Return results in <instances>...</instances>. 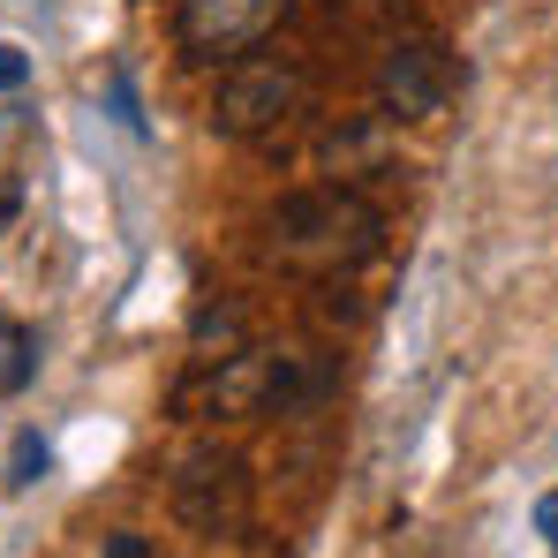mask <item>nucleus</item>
Listing matches in <instances>:
<instances>
[{"mask_svg":"<svg viewBox=\"0 0 558 558\" xmlns=\"http://www.w3.org/2000/svg\"><path fill=\"white\" fill-rule=\"evenodd\" d=\"M302 106H310V76L287 53H234L219 92H211V129L234 144H257V136L287 129Z\"/></svg>","mask_w":558,"mask_h":558,"instance_id":"f03ea898","label":"nucleus"},{"mask_svg":"<svg viewBox=\"0 0 558 558\" xmlns=\"http://www.w3.org/2000/svg\"><path fill=\"white\" fill-rule=\"evenodd\" d=\"M174 513L196 536H234L250 521V461L227 446H189L174 461Z\"/></svg>","mask_w":558,"mask_h":558,"instance_id":"20e7f679","label":"nucleus"},{"mask_svg":"<svg viewBox=\"0 0 558 558\" xmlns=\"http://www.w3.org/2000/svg\"><path fill=\"white\" fill-rule=\"evenodd\" d=\"M294 0H174V46L189 61H234L257 53L287 23Z\"/></svg>","mask_w":558,"mask_h":558,"instance_id":"39448f33","label":"nucleus"},{"mask_svg":"<svg viewBox=\"0 0 558 558\" xmlns=\"http://www.w3.org/2000/svg\"><path fill=\"white\" fill-rule=\"evenodd\" d=\"M46 468H53V446L38 438V430H15V446H8V490H31V483H46Z\"/></svg>","mask_w":558,"mask_h":558,"instance_id":"6e6552de","label":"nucleus"},{"mask_svg":"<svg viewBox=\"0 0 558 558\" xmlns=\"http://www.w3.org/2000/svg\"><path fill=\"white\" fill-rule=\"evenodd\" d=\"M536 529L551 536V558H558V490H551V498H544V506H536Z\"/></svg>","mask_w":558,"mask_h":558,"instance_id":"9b49d317","label":"nucleus"},{"mask_svg":"<svg viewBox=\"0 0 558 558\" xmlns=\"http://www.w3.org/2000/svg\"><path fill=\"white\" fill-rule=\"evenodd\" d=\"M38 377V332L23 317H0V400H15Z\"/></svg>","mask_w":558,"mask_h":558,"instance_id":"0eeeda50","label":"nucleus"},{"mask_svg":"<svg viewBox=\"0 0 558 558\" xmlns=\"http://www.w3.org/2000/svg\"><path fill=\"white\" fill-rule=\"evenodd\" d=\"M453 84H461V69H453V53H446L430 31L392 38V46L377 53V76H371L385 121H430V113H446Z\"/></svg>","mask_w":558,"mask_h":558,"instance_id":"7ed1b4c3","label":"nucleus"},{"mask_svg":"<svg viewBox=\"0 0 558 558\" xmlns=\"http://www.w3.org/2000/svg\"><path fill=\"white\" fill-rule=\"evenodd\" d=\"M106 558H151V544H144V536H129V529H121V536H106Z\"/></svg>","mask_w":558,"mask_h":558,"instance_id":"9d476101","label":"nucleus"},{"mask_svg":"<svg viewBox=\"0 0 558 558\" xmlns=\"http://www.w3.org/2000/svg\"><path fill=\"white\" fill-rule=\"evenodd\" d=\"M31 84V53L23 46H0V92H23Z\"/></svg>","mask_w":558,"mask_h":558,"instance_id":"1a4fd4ad","label":"nucleus"},{"mask_svg":"<svg viewBox=\"0 0 558 558\" xmlns=\"http://www.w3.org/2000/svg\"><path fill=\"white\" fill-rule=\"evenodd\" d=\"M265 250H272V265H287L302 279H355L385 250V211L348 182L302 189V196H279L272 204Z\"/></svg>","mask_w":558,"mask_h":558,"instance_id":"f257e3e1","label":"nucleus"},{"mask_svg":"<svg viewBox=\"0 0 558 558\" xmlns=\"http://www.w3.org/2000/svg\"><path fill=\"white\" fill-rule=\"evenodd\" d=\"M234 348H250L242 310H234V302H204V310H196V325H189V363H196V371H211V363H227Z\"/></svg>","mask_w":558,"mask_h":558,"instance_id":"423d86ee","label":"nucleus"}]
</instances>
